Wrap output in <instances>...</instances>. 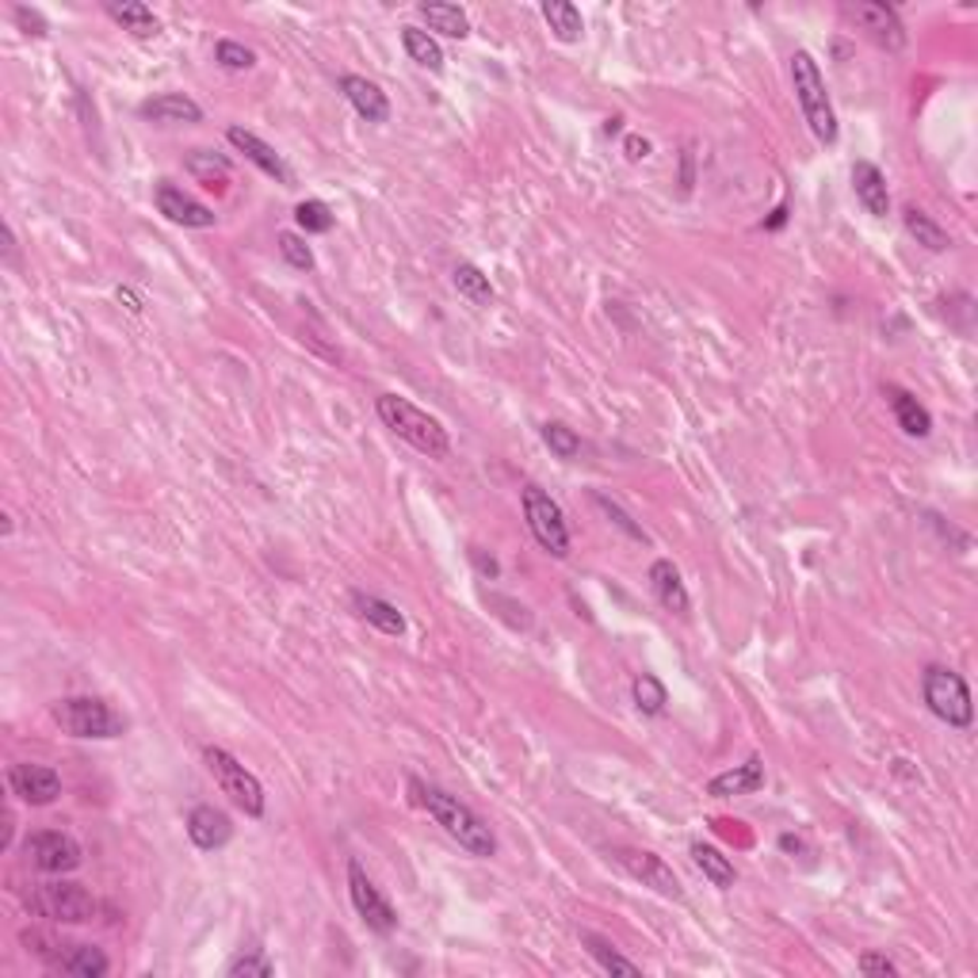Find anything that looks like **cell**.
I'll return each mask as SVG.
<instances>
[{"label": "cell", "instance_id": "obj_1", "mask_svg": "<svg viewBox=\"0 0 978 978\" xmlns=\"http://www.w3.org/2000/svg\"><path fill=\"white\" fill-rule=\"evenodd\" d=\"M413 802L421 810H428V818H436V826H444V833L451 841H459V849H467L470 857H493L497 852V837L493 830L455 795H447L444 787H433L425 780H410Z\"/></svg>", "mask_w": 978, "mask_h": 978}, {"label": "cell", "instance_id": "obj_2", "mask_svg": "<svg viewBox=\"0 0 978 978\" xmlns=\"http://www.w3.org/2000/svg\"><path fill=\"white\" fill-rule=\"evenodd\" d=\"M375 410H379V421L391 428L397 440L413 444L417 451L433 455V459H447V455H451V436H447V428L436 417H428L425 410H417L410 397L379 394Z\"/></svg>", "mask_w": 978, "mask_h": 978}, {"label": "cell", "instance_id": "obj_3", "mask_svg": "<svg viewBox=\"0 0 978 978\" xmlns=\"http://www.w3.org/2000/svg\"><path fill=\"white\" fill-rule=\"evenodd\" d=\"M791 85H795V99L802 107V119H807L810 135L822 146L837 142V115L830 104V93H826V77L818 70V62L810 57V50H795L791 54Z\"/></svg>", "mask_w": 978, "mask_h": 978}, {"label": "cell", "instance_id": "obj_4", "mask_svg": "<svg viewBox=\"0 0 978 978\" xmlns=\"http://www.w3.org/2000/svg\"><path fill=\"white\" fill-rule=\"evenodd\" d=\"M50 715H54V723L70 737H96V742H104V737H123V731H127V719H123L111 703L96 700V695L57 700L54 708H50Z\"/></svg>", "mask_w": 978, "mask_h": 978}, {"label": "cell", "instance_id": "obj_5", "mask_svg": "<svg viewBox=\"0 0 978 978\" xmlns=\"http://www.w3.org/2000/svg\"><path fill=\"white\" fill-rule=\"evenodd\" d=\"M922 695H925V708H929L940 723L956 726V731H967V726L975 723L971 688H967V681L956 673V669H944V666L925 669V673H922Z\"/></svg>", "mask_w": 978, "mask_h": 978}, {"label": "cell", "instance_id": "obj_6", "mask_svg": "<svg viewBox=\"0 0 978 978\" xmlns=\"http://www.w3.org/2000/svg\"><path fill=\"white\" fill-rule=\"evenodd\" d=\"M203 761H206V768H211L214 784L222 787V795H230V802H234L237 810H245L248 818L264 815V787L242 761L234 757V753L222 750V745H206Z\"/></svg>", "mask_w": 978, "mask_h": 978}, {"label": "cell", "instance_id": "obj_7", "mask_svg": "<svg viewBox=\"0 0 978 978\" xmlns=\"http://www.w3.org/2000/svg\"><path fill=\"white\" fill-rule=\"evenodd\" d=\"M28 910L62 925H85L96 917V899L81 883H43L28 894Z\"/></svg>", "mask_w": 978, "mask_h": 978}, {"label": "cell", "instance_id": "obj_8", "mask_svg": "<svg viewBox=\"0 0 978 978\" xmlns=\"http://www.w3.org/2000/svg\"><path fill=\"white\" fill-rule=\"evenodd\" d=\"M524 520H528V528H532L535 543L543 546L546 554H554V559H566V554H570L566 512H562V504L554 501L546 489L524 486Z\"/></svg>", "mask_w": 978, "mask_h": 978}, {"label": "cell", "instance_id": "obj_9", "mask_svg": "<svg viewBox=\"0 0 978 978\" xmlns=\"http://www.w3.org/2000/svg\"><path fill=\"white\" fill-rule=\"evenodd\" d=\"M841 12H844V20L857 23L875 46H883V50L906 46V28H902L894 8L875 4V0H849V4H841Z\"/></svg>", "mask_w": 978, "mask_h": 978}, {"label": "cell", "instance_id": "obj_10", "mask_svg": "<svg viewBox=\"0 0 978 978\" xmlns=\"http://www.w3.org/2000/svg\"><path fill=\"white\" fill-rule=\"evenodd\" d=\"M348 894H352L355 914L363 917V925H368V929H375V933H383V936L397 929L394 906L383 899V891H379V886L368 880V872H363L360 860H348Z\"/></svg>", "mask_w": 978, "mask_h": 978}, {"label": "cell", "instance_id": "obj_11", "mask_svg": "<svg viewBox=\"0 0 978 978\" xmlns=\"http://www.w3.org/2000/svg\"><path fill=\"white\" fill-rule=\"evenodd\" d=\"M616 857V864L624 868L631 880H638L642 886H650V891H658L661 899H673L681 902L684 891H681V880H677V872L666 864V860L658 857V852H646V849H616L612 852Z\"/></svg>", "mask_w": 978, "mask_h": 978}, {"label": "cell", "instance_id": "obj_12", "mask_svg": "<svg viewBox=\"0 0 978 978\" xmlns=\"http://www.w3.org/2000/svg\"><path fill=\"white\" fill-rule=\"evenodd\" d=\"M23 852H28L31 864L46 875H65V872H77L81 868V844L62 830L31 833L28 841H23Z\"/></svg>", "mask_w": 978, "mask_h": 978}, {"label": "cell", "instance_id": "obj_13", "mask_svg": "<svg viewBox=\"0 0 978 978\" xmlns=\"http://www.w3.org/2000/svg\"><path fill=\"white\" fill-rule=\"evenodd\" d=\"M153 203H157V211H161L164 219L177 222V226H188V230H211L214 222H219L211 206H203L199 199L180 192V188L169 184V180H161V184H157Z\"/></svg>", "mask_w": 978, "mask_h": 978}, {"label": "cell", "instance_id": "obj_14", "mask_svg": "<svg viewBox=\"0 0 978 978\" xmlns=\"http://www.w3.org/2000/svg\"><path fill=\"white\" fill-rule=\"evenodd\" d=\"M8 784H12V795H20L28 807H50L62 795V776L46 765H12Z\"/></svg>", "mask_w": 978, "mask_h": 978}, {"label": "cell", "instance_id": "obj_15", "mask_svg": "<svg viewBox=\"0 0 978 978\" xmlns=\"http://www.w3.org/2000/svg\"><path fill=\"white\" fill-rule=\"evenodd\" d=\"M188 837H192L195 849L203 852H214L222 849V844H230V837H234V822H230L226 810L219 807H195L192 815H188Z\"/></svg>", "mask_w": 978, "mask_h": 978}, {"label": "cell", "instance_id": "obj_16", "mask_svg": "<svg viewBox=\"0 0 978 978\" xmlns=\"http://www.w3.org/2000/svg\"><path fill=\"white\" fill-rule=\"evenodd\" d=\"M341 93L348 96V104L355 107V115H360V119H368V123H386V119H391V99H386V93L375 85V81L360 77V73H344Z\"/></svg>", "mask_w": 978, "mask_h": 978}, {"label": "cell", "instance_id": "obj_17", "mask_svg": "<svg viewBox=\"0 0 978 978\" xmlns=\"http://www.w3.org/2000/svg\"><path fill=\"white\" fill-rule=\"evenodd\" d=\"M226 138H230V146L242 149V153H245L248 161H253L261 172H268V177H272V180H279V184H291V169H287L284 157H279L276 149L264 142V138H256L253 130H245V127H230V130H226Z\"/></svg>", "mask_w": 978, "mask_h": 978}, {"label": "cell", "instance_id": "obj_18", "mask_svg": "<svg viewBox=\"0 0 978 978\" xmlns=\"http://www.w3.org/2000/svg\"><path fill=\"white\" fill-rule=\"evenodd\" d=\"M852 192H857V203L864 206L868 214H875V219L891 214V192H886V177L880 172V164L872 161L852 164Z\"/></svg>", "mask_w": 978, "mask_h": 978}, {"label": "cell", "instance_id": "obj_19", "mask_svg": "<svg viewBox=\"0 0 978 978\" xmlns=\"http://www.w3.org/2000/svg\"><path fill=\"white\" fill-rule=\"evenodd\" d=\"M765 787V761L761 757H750L745 765H734L726 768V773L711 776L708 784V795H715V799H734V795H753Z\"/></svg>", "mask_w": 978, "mask_h": 978}, {"label": "cell", "instance_id": "obj_20", "mask_svg": "<svg viewBox=\"0 0 978 978\" xmlns=\"http://www.w3.org/2000/svg\"><path fill=\"white\" fill-rule=\"evenodd\" d=\"M883 397H886V405L894 410V421H899V428L906 436H917V440H922V436L933 433V413L925 410V405L917 402V397L910 394V391H902V386L886 383L883 386Z\"/></svg>", "mask_w": 978, "mask_h": 978}, {"label": "cell", "instance_id": "obj_21", "mask_svg": "<svg viewBox=\"0 0 978 978\" xmlns=\"http://www.w3.org/2000/svg\"><path fill=\"white\" fill-rule=\"evenodd\" d=\"M650 588H653V596H658V604L666 612H673V616H688L692 600H688V588L681 582V570H677L669 559H658L650 566Z\"/></svg>", "mask_w": 978, "mask_h": 978}, {"label": "cell", "instance_id": "obj_22", "mask_svg": "<svg viewBox=\"0 0 978 978\" xmlns=\"http://www.w3.org/2000/svg\"><path fill=\"white\" fill-rule=\"evenodd\" d=\"M184 169L188 177L195 180V184H203L206 192H226L230 188V177H234V169H230V161L222 153H211V149H192V153L184 157Z\"/></svg>", "mask_w": 978, "mask_h": 978}, {"label": "cell", "instance_id": "obj_23", "mask_svg": "<svg viewBox=\"0 0 978 978\" xmlns=\"http://www.w3.org/2000/svg\"><path fill=\"white\" fill-rule=\"evenodd\" d=\"M138 115L153 123H203V107L184 93H161L146 99V104L138 107Z\"/></svg>", "mask_w": 978, "mask_h": 978}, {"label": "cell", "instance_id": "obj_24", "mask_svg": "<svg viewBox=\"0 0 978 978\" xmlns=\"http://www.w3.org/2000/svg\"><path fill=\"white\" fill-rule=\"evenodd\" d=\"M352 608H355V616H360L363 624L375 627V631L405 635V616L391 600H379V596H371V593H352Z\"/></svg>", "mask_w": 978, "mask_h": 978}, {"label": "cell", "instance_id": "obj_25", "mask_svg": "<svg viewBox=\"0 0 978 978\" xmlns=\"http://www.w3.org/2000/svg\"><path fill=\"white\" fill-rule=\"evenodd\" d=\"M107 15H111L123 31H130L135 39H153L157 31H161V20H157L153 8L142 4V0H111V4H107Z\"/></svg>", "mask_w": 978, "mask_h": 978}, {"label": "cell", "instance_id": "obj_26", "mask_svg": "<svg viewBox=\"0 0 978 978\" xmlns=\"http://www.w3.org/2000/svg\"><path fill=\"white\" fill-rule=\"evenodd\" d=\"M692 860H695V868H700V872L719 886V891H731V886H734V880H737L734 860L726 857V852H719L715 844H703V841L692 844Z\"/></svg>", "mask_w": 978, "mask_h": 978}, {"label": "cell", "instance_id": "obj_27", "mask_svg": "<svg viewBox=\"0 0 978 978\" xmlns=\"http://www.w3.org/2000/svg\"><path fill=\"white\" fill-rule=\"evenodd\" d=\"M543 20H546V28L554 31V39H559V43H577V39H582V31H585L582 12H577V4H570V0H546Z\"/></svg>", "mask_w": 978, "mask_h": 978}, {"label": "cell", "instance_id": "obj_28", "mask_svg": "<svg viewBox=\"0 0 978 978\" xmlns=\"http://www.w3.org/2000/svg\"><path fill=\"white\" fill-rule=\"evenodd\" d=\"M421 15L433 31H440L447 39H467L470 35V20L459 4H444V0H433V4H421Z\"/></svg>", "mask_w": 978, "mask_h": 978}, {"label": "cell", "instance_id": "obj_29", "mask_svg": "<svg viewBox=\"0 0 978 978\" xmlns=\"http://www.w3.org/2000/svg\"><path fill=\"white\" fill-rule=\"evenodd\" d=\"M451 284H455V291L467 298L470 306H493V284H489V276H486L482 268H478V264H467V261L455 264Z\"/></svg>", "mask_w": 978, "mask_h": 978}, {"label": "cell", "instance_id": "obj_30", "mask_svg": "<svg viewBox=\"0 0 978 978\" xmlns=\"http://www.w3.org/2000/svg\"><path fill=\"white\" fill-rule=\"evenodd\" d=\"M902 222H906L910 237H914L917 245H925L929 253H944V248L952 245V237L944 234V226H936V222L929 219V214L922 211V206L910 203L906 211H902Z\"/></svg>", "mask_w": 978, "mask_h": 978}, {"label": "cell", "instance_id": "obj_31", "mask_svg": "<svg viewBox=\"0 0 978 978\" xmlns=\"http://www.w3.org/2000/svg\"><path fill=\"white\" fill-rule=\"evenodd\" d=\"M402 46H405V54H410V62H417L421 70H433V73L444 70V50L433 35H428V31L402 28Z\"/></svg>", "mask_w": 978, "mask_h": 978}, {"label": "cell", "instance_id": "obj_32", "mask_svg": "<svg viewBox=\"0 0 978 978\" xmlns=\"http://www.w3.org/2000/svg\"><path fill=\"white\" fill-rule=\"evenodd\" d=\"M582 940L588 944V956H593L596 964H600L608 975H642V967L631 964V959H627V956H619V952L612 948V944L604 940V936H596V933H582Z\"/></svg>", "mask_w": 978, "mask_h": 978}, {"label": "cell", "instance_id": "obj_33", "mask_svg": "<svg viewBox=\"0 0 978 978\" xmlns=\"http://www.w3.org/2000/svg\"><path fill=\"white\" fill-rule=\"evenodd\" d=\"M631 695H635V708L642 711V715H661V711H666V703H669L666 684H661L653 673H638L635 684H631Z\"/></svg>", "mask_w": 978, "mask_h": 978}, {"label": "cell", "instance_id": "obj_34", "mask_svg": "<svg viewBox=\"0 0 978 978\" xmlns=\"http://www.w3.org/2000/svg\"><path fill=\"white\" fill-rule=\"evenodd\" d=\"M295 222L302 234H329L337 226V214L329 211V203L321 199H306V203L295 206Z\"/></svg>", "mask_w": 978, "mask_h": 978}, {"label": "cell", "instance_id": "obj_35", "mask_svg": "<svg viewBox=\"0 0 978 978\" xmlns=\"http://www.w3.org/2000/svg\"><path fill=\"white\" fill-rule=\"evenodd\" d=\"M543 444L566 463H574L577 455H582V436H577L570 425H562V421H546V425H543Z\"/></svg>", "mask_w": 978, "mask_h": 978}, {"label": "cell", "instance_id": "obj_36", "mask_svg": "<svg viewBox=\"0 0 978 978\" xmlns=\"http://www.w3.org/2000/svg\"><path fill=\"white\" fill-rule=\"evenodd\" d=\"M214 62L226 65V70L242 73V70H253L256 65V54L248 50L245 43H234V39H222L219 46H214Z\"/></svg>", "mask_w": 978, "mask_h": 978}, {"label": "cell", "instance_id": "obj_37", "mask_svg": "<svg viewBox=\"0 0 978 978\" xmlns=\"http://www.w3.org/2000/svg\"><path fill=\"white\" fill-rule=\"evenodd\" d=\"M279 253H284V261L291 264V268H298V272H310L313 268L310 245H306L298 234H291V230H284V234H279Z\"/></svg>", "mask_w": 978, "mask_h": 978}, {"label": "cell", "instance_id": "obj_38", "mask_svg": "<svg viewBox=\"0 0 978 978\" xmlns=\"http://www.w3.org/2000/svg\"><path fill=\"white\" fill-rule=\"evenodd\" d=\"M276 967H272V959H264L261 952H248V956H237L234 964L226 967L230 978H268Z\"/></svg>", "mask_w": 978, "mask_h": 978}, {"label": "cell", "instance_id": "obj_39", "mask_svg": "<svg viewBox=\"0 0 978 978\" xmlns=\"http://www.w3.org/2000/svg\"><path fill=\"white\" fill-rule=\"evenodd\" d=\"M593 501H596V504H600V509H604V512H608V520H612V524H616V528H624V532H627V535H631V539H642V543H646V532H642V528H638V524H635V520H631V517H627V512H624V509H619V504H616V501H612V497H604V493H593Z\"/></svg>", "mask_w": 978, "mask_h": 978}, {"label": "cell", "instance_id": "obj_40", "mask_svg": "<svg viewBox=\"0 0 978 978\" xmlns=\"http://www.w3.org/2000/svg\"><path fill=\"white\" fill-rule=\"evenodd\" d=\"M12 20L20 23V28L28 31V35H35V39H43L46 31H50V28H46V20H43V12H35V8H23V4H20V8H15V12H12Z\"/></svg>", "mask_w": 978, "mask_h": 978}, {"label": "cell", "instance_id": "obj_41", "mask_svg": "<svg viewBox=\"0 0 978 978\" xmlns=\"http://www.w3.org/2000/svg\"><path fill=\"white\" fill-rule=\"evenodd\" d=\"M860 971L864 975H899V964L886 956H875V952H864V956H860Z\"/></svg>", "mask_w": 978, "mask_h": 978}, {"label": "cell", "instance_id": "obj_42", "mask_svg": "<svg viewBox=\"0 0 978 978\" xmlns=\"http://www.w3.org/2000/svg\"><path fill=\"white\" fill-rule=\"evenodd\" d=\"M624 149H627V157H631V161H646V157H650V142H646V138H638V135L627 138Z\"/></svg>", "mask_w": 978, "mask_h": 978}, {"label": "cell", "instance_id": "obj_43", "mask_svg": "<svg viewBox=\"0 0 978 978\" xmlns=\"http://www.w3.org/2000/svg\"><path fill=\"white\" fill-rule=\"evenodd\" d=\"M115 298H119V302H127L130 313H142V298H138L135 291H127V287H119V291H115Z\"/></svg>", "mask_w": 978, "mask_h": 978}, {"label": "cell", "instance_id": "obj_44", "mask_svg": "<svg viewBox=\"0 0 978 978\" xmlns=\"http://www.w3.org/2000/svg\"><path fill=\"white\" fill-rule=\"evenodd\" d=\"M681 184H684V192L692 188V153H684V177H681Z\"/></svg>", "mask_w": 978, "mask_h": 978}, {"label": "cell", "instance_id": "obj_45", "mask_svg": "<svg viewBox=\"0 0 978 978\" xmlns=\"http://www.w3.org/2000/svg\"><path fill=\"white\" fill-rule=\"evenodd\" d=\"M784 214H787V211H784V206H780V211H776V214H773V219H768V230L784 226Z\"/></svg>", "mask_w": 978, "mask_h": 978}]
</instances>
